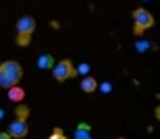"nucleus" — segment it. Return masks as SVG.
I'll return each mask as SVG.
<instances>
[{
  "mask_svg": "<svg viewBox=\"0 0 160 139\" xmlns=\"http://www.w3.org/2000/svg\"><path fill=\"white\" fill-rule=\"evenodd\" d=\"M23 77V67L19 65L17 60H4L0 62V87H12V85H17Z\"/></svg>",
  "mask_w": 160,
  "mask_h": 139,
  "instance_id": "f257e3e1",
  "label": "nucleus"
},
{
  "mask_svg": "<svg viewBox=\"0 0 160 139\" xmlns=\"http://www.w3.org/2000/svg\"><path fill=\"white\" fill-rule=\"evenodd\" d=\"M33 31H36V19L29 17V15H23V17H19V21H17V36H15V42H17L19 46H29Z\"/></svg>",
  "mask_w": 160,
  "mask_h": 139,
  "instance_id": "f03ea898",
  "label": "nucleus"
},
{
  "mask_svg": "<svg viewBox=\"0 0 160 139\" xmlns=\"http://www.w3.org/2000/svg\"><path fill=\"white\" fill-rule=\"evenodd\" d=\"M152 25H154V15L148 8H135L133 11V33L135 36H142Z\"/></svg>",
  "mask_w": 160,
  "mask_h": 139,
  "instance_id": "7ed1b4c3",
  "label": "nucleus"
},
{
  "mask_svg": "<svg viewBox=\"0 0 160 139\" xmlns=\"http://www.w3.org/2000/svg\"><path fill=\"white\" fill-rule=\"evenodd\" d=\"M52 71V77L56 79V81H60V83H65L67 79H73L77 73H75V65H73L69 58H65V60L60 62H54V67L50 69Z\"/></svg>",
  "mask_w": 160,
  "mask_h": 139,
  "instance_id": "20e7f679",
  "label": "nucleus"
},
{
  "mask_svg": "<svg viewBox=\"0 0 160 139\" xmlns=\"http://www.w3.org/2000/svg\"><path fill=\"white\" fill-rule=\"evenodd\" d=\"M6 133L11 135V137H15V139H23L25 135L29 133V125H27L25 118H15V121L8 125V131H6Z\"/></svg>",
  "mask_w": 160,
  "mask_h": 139,
  "instance_id": "39448f33",
  "label": "nucleus"
},
{
  "mask_svg": "<svg viewBox=\"0 0 160 139\" xmlns=\"http://www.w3.org/2000/svg\"><path fill=\"white\" fill-rule=\"evenodd\" d=\"M52 67H54L52 54H40V58H38V69L46 71V69H52Z\"/></svg>",
  "mask_w": 160,
  "mask_h": 139,
  "instance_id": "423d86ee",
  "label": "nucleus"
},
{
  "mask_svg": "<svg viewBox=\"0 0 160 139\" xmlns=\"http://www.w3.org/2000/svg\"><path fill=\"white\" fill-rule=\"evenodd\" d=\"M98 89V81H96L94 77H85L81 79V91H85V93H92V91Z\"/></svg>",
  "mask_w": 160,
  "mask_h": 139,
  "instance_id": "0eeeda50",
  "label": "nucleus"
},
{
  "mask_svg": "<svg viewBox=\"0 0 160 139\" xmlns=\"http://www.w3.org/2000/svg\"><path fill=\"white\" fill-rule=\"evenodd\" d=\"M23 98H25V91L19 87V83L12 85V87H8V100H12V102H21Z\"/></svg>",
  "mask_w": 160,
  "mask_h": 139,
  "instance_id": "6e6552de",
  "label": "nucleus"
},
{
  "mask_svg": "<svg viewBox=\"0 0 160 139\" xmlns=\"http://www.w3.org/2000/svg\"><path fill=\"white\" fill-rule=\"evenodd\" d=\"M88 125H79L77 127V133H75V139H89V133H85L88 131Z\"/></svg>",
  "mask_w": 160,
  "mask_h": 139,
  "instance_id": "1a4fd4ad",
  "label": "nucleus"
},
{
  "mask_svg": "<svg viewBox=\"0 0 160 139\" xmlns=\"http://www.w3.org/2000/svg\"><path fill=\"white\" fill-rule=\"evenodd\" d=\"M27 114H29V108H27L25 104L17 106V118H25V121H27Z\"/></svg>",
  "mask_w": 160,
  "mask_h": 139,
  "instance_id": "9d476101",
  "label": "nucleus"
},
{
  "mask_svg": "<svg viewBox=\"0 0 160 139\" xmlns=\"http://www.w3.org/2000/svg\"><path fill=\"white\" fill-rule=\"evenodd\" d=\"M48 139H69V137H67V135L62 133V129H58V127H56V129L52 131V135H50Z\"/></svg>",
  "mask_w": 160,
  "mask_h": 139,
  "instance_id": "9b49d317",
  "label": "nucleus"
},
{
  "mask_svg": "<svg viewBox=\"0 0 160 139\" xmlns=\"http://www.w3.org/2000/svg\"><path fill=\"white\" fill-rule=\"evenodd\" d=\"M135 48L139 50V52H146L148 48H152V44H150V42H137V44H135Z\"/></svg>",
  "mask_w": 160,
  "mask_h": 139,
  "instance_id": "f8f14e48",
  "label": "nucleus"
},
{
  "mask_svg": "<svg viewBox=\"0 0 160 139\" xmlns=\"http://www.w3.org/2000/svg\"><path fill=\"white\" fill-rule=\"evenodd\" d=\"M89 71V65H79V67H75V73H88Z\"/></svg>",
  "mask_w": 160,
  "mask_h": 139,
  "instance_id": "ddd939ff",
  "label": "nucleus"
},
{
  "mask_svg": "<svg viewBox=\"0 0 160 139\" xmlns=\"http://www.w3.org/2000/svg\"><path fill=\"white\" fill-rule=\"evenodd\" d=\"M100 89L104 91V93H108V91L112 89V87H110V83H102V85H100Z\"/></svg>",
  "mask_w": 160,
  "mask_h": 139,
  "instance_id": "4468645a",
  "label": "nucleus"
},
{
  "mask_svg": "<svg viewBox=\"0 0 160 139\" xmlns=\"http://www.w3.org/2000/svg\"><path fill=\"white\" fill-rule=\"evenodd\" d=\"M0 139H12V137L8 133H0Z\"/></svg>",
  "mask_w": 160,
  "mask_h": 139,
  "instance_id": "2eb2a0df",
  "label": "nucleus"
},
{
  "mask_svg": "<svg viewBox=\"0 0 160 139\" xmlns=\"http://www.w3.org/2000/svg\"><path fill=\"white\" fill-rule=\"evenodd\" d=\"M2 114H4V112H2V110H0V118H2Z\"/></svg>",
  "mask_w": 160,
  "mask_h": 139,
  "instance_id": "dca6fc26",
  "label": "nucleus"
},
{
  "mask_svg": "<svg viewBox=\"0 0 160 139\" xmlns=\"http://www.w3.org/2000/svg\"><path fill=\"white\" fill-rule=\"evenodd\" d=\"M121 139H125V137H121Z\"/></svg>",
  "mask_w": 160,
  "mask_h": 139,
  "instance_id": "f3484780",
  "label": "nucleus"
}]
</instances>
